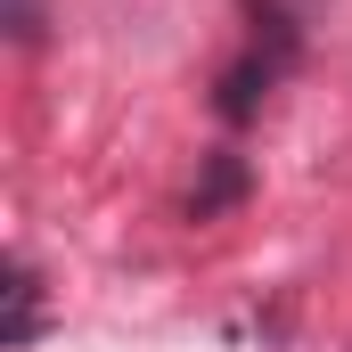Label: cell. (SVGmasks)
Masks as SVG:
<instances>
[{
  "mask_svg": "<svg viewBox=\"0 0 352 352\" xmlns=\"http://www.w3.org/2000/svg\"><path fill=\"white\" fill-rule=\"evenodd\" d=\"M41 328H50V287H41V270L16 254V263H8V287H0V344L25 352Z\"/></svg>",
  "mask_w": 352,
  "mask_h": 352,
  "instance_id": "obj_1",
  "label": "cell"
},
{
  "mask_svg": "<svg viewBox=\"0 0 352 352\" xmlns=\"http://www.w3.org/2000/svg\"><path fill=\"white\" fill-rule=\"evenodd\" d=\"M8 33L16 41H41V0H8Z\"/></svg>",
  "mask_w": 352,
  "mask_h": 352,
  "instance_id": "obj_3",
  "label": "cell"
},
{
  "mask_svg": "<svg viewBox=\"0 0 352 352\" xmlns=\"http://www.w3.org/2000/svg\"><path fill=\"white\" fill-rule=\"evenodd\" d=\"M238 156H221V164H213V188H205V197H197V213H213V205H230V197H238Z\"/></svg>",
  "mask_w": 352,
  "mask_h": 352,
  "instance_id": "obj_2",
  "label": "cell"
}]
</instances>
